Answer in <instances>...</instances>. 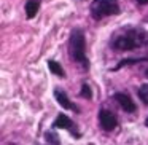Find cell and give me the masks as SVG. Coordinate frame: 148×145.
<instances>
[{
	"label": "cell",
	"mask_w": 148,
	"mask_h": 145,
	"mask_svg": "<svg viewBox=\"0 0 148 145\" xmlns=\"http://www.w3.org/2000/svg\"><path fill=\"white\" fill-rule=\"evenodd\" d=\"M54 97H56V100L59 102V105H61V107H64V109H67V110L78 112V109L72 104V100L69 99V96L65 94V91H62L61 88H56V89H54Z\"/></svg>",
	"instance_id": "7"
},
{
	"label": "cell",
	"mask_w": 148,
	"mask_h": 145,
	"mask_svg": "<svg viewBox=\"0 0 148 145\" xmlns=\"http://www.w3.org/2000/svg\"><path fill=\"white\" fill-rule=\"evenodd\" d=\"M38 8H40V2L38 0H27L26 2V14L29 19L35 18V14L38 13Z\"/></svg>",
	"instance_id": "8"
},
{
	"label": "cell",
	"mask_w": 148,
	"mask_h": 145,
	"mask_svg": "<svg viewBox=\"0 0 148 145\" xmlns=\"http://www.w3.org/2000/svg\"><path fill=\"white\" fill-rule=\"evenodd\" d=\"M145 124H147V128H148V118H147V120H145Z\"/></svg>",
	"instance_id": "16"
},
{
	"label": "cell",
	"mask_w": 148,
	"mask_h": 145,
	"mask_svg": "<svg viewBox=\"0 0 148 145\" xmlns=\"http://www.w3.org/2000/svg\"><path fill=\"white\" fill-rule=\"evenodd\" d=\"M138 97H140L142 102L148 105V83L147 85H142V86L138 88Z\"/></svg>",
	"instance_id": "10"
},
{
	"label": "cell",
	"mask_w": 148,
	"mask_h": 145,
	"mask_svg": "<svg viewBox=\"0 0 148 145\" xmlns=\"http://www.w3.org/2000/svg\"><path fill=\"white\" fill-rule=\"evenodd\" d=\"M81 96H83L84 99H91V97H92V91H91V88L88 83H83V86H81Z\"/></svg>",
	"instance_id": "11"
},
{
	"label": "cell",
	"mask_w": 148,
	"mask_h": 145,
	"mask_svg": "<svg viewBox=\"0 0 148 145\" xmlns=\"http://www.w3.org/2000/svg\"><path fill=\"white\" fill-rule=\"evenodd\" d=\"M138 5H148V0H137Z\"/></svg>",
	"instance_id": "14"
},
{
	"label": "cell",
	"mask_w": 148,
	"mask_h": 145,
	"mask_svg": "<svg viewBox=\"0 0 148 145\" xmlns=\"http://www.w3.org/2000/svg\"><path fill=\"white\" fill-rule=\"evenodd\" d=\"M48 67H49V70H51V74H54V75H58V77H65V74H64V70H62V67H61V64L59 62H56V61H49L48 62Z\"/></svg>",
	"instance_id": "9"
},
{
	"label": "cell",
	"mask_w": 148,
	"mask_h": 145,
	"mask_svg": "<svg viewBox=\"0 0 148 145\" xmlns=\"http://www.w3.org/2000/svg\"><path fill=\"white\" fill-rule=\"evenodd\" d=\"M46 140H48V142H53L54 145H59V137L54 134V132H51V131L46 132Z\"/></svg>",
	"instance_id": "13"
},
{
	"label": "cell",
	"mask_w": 148,
	"mask_h": 145,
	"mask_svg": "<svg viewBox=\"0 0 148 145\" xmlns=\"http://www.w3.org/2000/svg\"><path fill=\"white\" fill-rule=\"evenodd\" d=\"M148 35L142 29H124L119 34H116L112 40V48L118 51H131L137 49L147 43Z\"/></svg>",
	"instance_id": "1"
},
{
	"label": "cell",
	"mask_w": 148,
	"mask_h": 145,
	"mask_svg": "<svg viewBox=\"0 0 148 145\" xmlns=\"http://www.w3.org/2000/svg\"><path fill=\"white\" fill-rule=\"evenodd\" d=\"M53 128H54V129H67V131L72 132V135L80 137V132H78L77 126H75L73 121H72L67 115H64V113H59V115H58L56 121L53 123Z\"/></svg>",
	"instance_id": "5"
},
{
	"label": "cell",
	"mask_w": 148,
	"mask_h": 145,
	"mask_svg": "<svg viewBox=\"0 0 148 145\" xmlns=\"http://www.w3.org/2000/svg\"><path fill=\"white\" fill-rule=\"evenodd\" d=\"M69 54L73 62L83 65L84 70L89 69V61L86 58V40H84V34L81 29L72 30L70 40H69Z\"/></svg>",
	"instance_id": "2"
},
{
	"label": "cell",
	"mask_w": 148,
	"mask_h": 145,
	"mask_svg": "<svg viewBox=\"0 0 148 145\" xmlns=\"http://www.w3.org/2000/svg\"><path fill=\"white\" fill-rule=\"evenodd\" d=\"M99 123H100V128L105 129V131H113V129L118 126V118L113 112L110 110L102 109L99 112Z\"/></svg>",
	"instance_id": "4"
},
{
	"label": "cell",
	"mask_w": 148,
	"mask_h": 145,
	"mask_svg": "<svg viewBox=\"0 0 148 145\" xmlns=\"http://www.w3.org/2000/svg\"><path fill=\"white\" fill-rule=\"evenodd\" d=\"M140 61H147V59H124V61H121L118 65H116V67H115V70L121 69L123 65H129V64H134V62H140Z\"/></svg>",
	"instance_id": "12"
},
{
	"label": "cell",
	"mask_w": 148,
	"mask_h": 145,
	"mask_svg": "<svg viewBox=\"0 0 148 145\" xmlns=\"http://www.w3.org/2000/svg\"><path fill=\"white\" fill-rule=\"evenodd\" d=\"M145 77L148 78V69H147V70H145Z\"/></svg>",
	"instance_id": "15"
},
{
	"label": "cell",
	"mask_w": 148,
	"mask_h": 145,
	"mask_svg": "<svg viewBox=\"0 0 148 145\" xmlns=\"http://www.w3.org/2000/svg\"><path fill=\"white\" fill-rule=\"evenodd\" d=\"M119 13L118 0H92L91 3V14L94 19H102L107 16Z\"/></svg>",
	"instance_id": "3"
},
{
	"label": "cell",
	"mask_w": 148,
	"mask_h": 145,
	"mask_svg": "<svg viewBox=\"0 0 148 145\" xmlns=\"http://www.w3.org/2000/svg\"><path fill=\"white\" fill-rule=\"evenodd\" d=\"M113 99L119 104V107H121L124 112H129V113L135 112V104L132 102V99L126 93H116L115 96H113Z\"/></svg>",
	"instance_id": "6"
}]
</instances>
